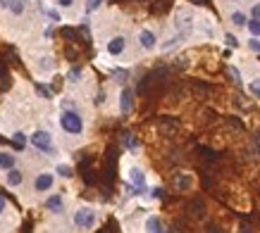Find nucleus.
Listing matches in <instances>:
<instances>
[{
	"mask_svg": "<svg viewBox=\"0 0 260 233\" xmlns=\"http://www.w3.org/2000/svg\"><path fill=\"white\" fill-rule=\"evenodd\" d=\"M60 126H62V131L70 133V136H81L84 119H81V114H79L76 109H62V112H60Z\"/></svg>",
	"mask_w": 260,
	"mask_h": 233,
	"instance_id": "1",
	"label": "nucleus"
},
{
	"mask_svg": "<svg viewBox=\"0 0 260 233\" xmlns=\"http://www.w3.org/2000/svg\"><path fill=\"white\" fill-rule=\"evenodd\" d=\"M31 145L41 150V152H46V155H53L55 152V148H53V136L48 133V131H34V136H31Z\"/></svg>",
	"mask_w": 260,
	"mask_h": 233,
	"instance_id": "2",
	"label": "nucleus"
},
{
	"mask_svg": "<svg viewBox=\"0 0 260 233\" xmlns=\"http://www.w3.org/2000/svg\"><path fill=\"white\" fill-rule=\"evenodd\" d=\"M74 224L79 229H84V231H91L95 226V212L91 207H79L74 212Z\"/></svg>",
	"mask_w": 260,
	"mask_h": 233,
	"instance_id": "3",
	"label": "nucleus"
},
{
	"mask_svg": "<svg viewBox=\"0 0 260 233\" xmlns=\"http://www.w3.org/2000/svg\"><path fill=\"white\" fill-rule=\"evenodd\" d=\"M53 183H55V176L48 174V171H43V174H38L36 181H34V191H36V193H46V191L53 188Z\"/></svg>",
	"mask_w": 260,
	"mask_h": 233,
	"instance_id": "4",
	"label": "nucleus"
},
{
	"mask_svg": "<svg viewBox=\"0 0 260 233\" xmlns=\"http://www.w3.org/2000/svg\"><path fill=\"white\" fill-rule=\"evenodd\" d=\"M139 45H141L143 50H153V48L158 45V36H155V31H150V29H141V31H139Z\"/></svg>",
	"mask_w": 260,
	"mask_h": 233,
	"instance_id": "5",
	"label": "nucleus"
},
{
	"mask_svg": "<svg viewBox=\"0 0 260 233\" xmlns=\"http://www.w3.org/2000/svg\"><path fill=\"white\" fill-rule=\"evenodd\" d=\"M129 181H131V186H134V191H136V195H141V193L146 191V174H143L141 169H131Z\"/></svg>",
	"mask_w": 260,
	"mask_h": 233,
	"instance_id": "6",
	"label": "nucleus"
},
{
	"mask_svg": "<svg viewBox=\"0 0 260 233\" xmlns=\"http://www.w3.org/2000/svg\"><path fill=\"white\" fill-rule=\"evenodd\" d=\"M124 48H127V38L124 36H115V38H110V43H108V53H110L112 57L122 55Z\"/></svg>",
	"mask_w": 260,
	"mask_h": 233,
	"instance_id": "7",
	"label": "nucleus"
},
{
	"mask_svg": "<svg viewBox=\"0 0 260 233\" xmlns=\"http://www.w3.org/2000/svg\"><path fill=\"white\" fill-rule=\"evenodd\" d=\"M131 105H134V93H131L129 88H124L119 93V112H122V114H129Z\"/></svg>",
	"mask_w": 260,
	"mask_h": 233,
	"instance_id": "8",
	"label": "nucleus"
},
{
	"mask_svg": "<svg viewBox=\"0 0 260 233\" xmlns=\"http://www.w3.org/2000/svg\"><path fill=\"white\" fill-rule=\"evenodd\" d=\"M46 210L53 212V214H60V212L65 210V200H62V195H50L48 197V200H46Z\"/></svg>",
	"mask_w": 260,
	"mask_h": 233,
	"instance_id": "9",
	"label": "nucleus"
},
{
	"mask_svg": "<svg viewBox=\"0 0 260 233\" xmlns=\"http://www.w3.org/2000/svg\"><path fill=\"white\" fill-rule=\"evenodd\" d=\"M146 231L148 233H165V226H163V221H160L158 216H148V219H146Z\"/></svg>",
	"mask_w": 260,
	"mask_h": 233,
	"instance_id": "10",
	"label": "nucleus"
},
{
	"mask_svg": "<svg viewBox=\"0 0 260 233\" xmlns=\"http://www.w3.org/2000/svg\"><path fill=\"white\" fill-rule=\"evenodd\" d=\"M15 162H17V157L12 155V152H0V169H15Z\"/></svg>",
	"mask_w": 260,
	"mask_h": 233,
	"instance_id": "11",
	"label": "nucleus"
},
{
	"mask_svg": "<svg viewBox=\"0 0 260 233\" xmlns=\"http://www.w3.org/2000/svg\"><path fill=\"white\" fill-rule=\"evenodd\" d=\"M229 21H232L236 29H241V26H246V24H248V17H246L243 12H239V10H236V12H232V15H229Z\"/></svg>",
	"mask_w": 260,
	"mask_h": 233,
	"instance_id": "12",
	"label": "nucleus"
},
{
	"mask_svg": "<svg viewBox=\"0 0 260 233\" xmlns=\"http://www.w3.org/2000/svg\"><path fill=\"white\" fill-rule=\"evenodd\" d=\"M22 181H24V174H22L19 169H10V171H7V186L15 188V186H19Z\"/></svg>",
	"mask_w": 260,
	"mask_h": 233,
	"instance_id": "13",
	"label": "nucleus"
},
{
	"mask_svg": "<svg viewBox=\"0 0 260 233\" xmlns=\"http://www.w3.org/2000/svg\"><path fill=\"white\" fill-rule=\"evenodd\" d=\"M246 29H248V34L253 38H260V19L251 17L248 19V24H246Z\"/></svg>",
	"mask_w": 260,
	"mask_h": 233,
	"instance_id": "14",
	"label": "nucleus"
},
{
	"mask_svg": "<svg viewBox=\"0 0 260 233\" xmlns=\"http://www.w3.org/2000/svg\"><path fill=\"white\" fill-rule=\"evenodd\" d=\"M12 143L17 150H24V145H26V133H22V131H15L12 133Z\"/></svg>",
	"mask_w": 260,
	"mask_h": 233,
	"instance_id": "15",
	"label": "nucleus"
},
{
	"mask_svg": "<svg viewBox=\"0 0 260 233\" xmlns=\"http://www.w3.org/2000/svg\"><path fill=\"white\" fill-rule=\"evenodd\" d=\"M36 93L43 98V100H50L53 98V93H50V88L48 86H43V84H36Z\"/></svg>",
	"mask_w": 260,
	"mask_h": 233,
	"instance_id": "16",
	"label": "nucleus"
},
{
	"mask_svg": "<svg viewBox=\"0 0 260 233\" xmlns=\"http://www.w3.org/2000/svg\"><path fill=\"white\" fill-rule=\"evenodd\" d=\"M57 174H60L62 179H70V176H72V167H70V164H57Z\"/></svg>",
	"mask_w": 260,
	"mask_h": 233,
	"instance_id": "17",
	"label": "nucleus"
},
{
	"mask_svg": "<svg viewBox=\"0 0 260 233\" xmlns=\"http://www.w3.org/2000/svg\"><path fill=\"white\" fill-rule=\"evenodd\" d=\"M248 90H251V95L260 98V76H258V79H253V81L248 84Z\"/></svg>",
	"mask_w": 260,
	"mask_h": 233,
	"instance_id": "18",
	"label": "nucleus"
},
{
	"mask_svg": "<svg viewBox=\"0 0 260 233\" xmlns=\"http://www.w3.org/2000/svg\"><path fill=\"white\" fill-rule=\"evenodd\" d=\"M10 10H12V15H22L24 12V2L22 0H12L10 2Z\"/></svg>",
	"mask_w": 260,
	"mask_h": 233,
	"instance_id": "19",
	"label": "nucleus"
},
{
	"mask_svg": "<svg viewBox=\"0 0 260 233\" xmlns=\"http://www.w3.org/2000/svg\"><path fill=\"white\" fill-rule=\"evenodd\" d=\"M67 79H70L72 84H76V81L81 79V67H72V69H70V74H67Z\"/></svg>",
	"mask_w": 260,
	"mask_h": 233,
	"instance_id": "20",
	"label": "nucleus"
},
{
	"mask_svg": "<svg viewBox=\"0 0 260 233\" xmlns=\"http://www.w3.org/2000/svg\"><path fill=\"white\" fill-rule=\"evenodd\" d=\"M103 5V0H86V12H95Z\"/></svg>",
	"mask_w": 260,
	"mask_h": 233,
	"instance_id": "21",
	"label": "nucleus"
},
{
	"mask_svg": "<svg viewBox=\"0 0 260 233\" xmlns=\"http://www.w3.org/2000/svg\"><path fill=\"white\" fill-rule=\"evenodd\" d=\"M224 41H227V45H229V48H239V38L234 36V34H227Z\"/></svg>",
	"mask_w": 260,
	"mask_h": 233,
	"instance_id": "22",
	"label": "nucleus"
},
{
	"mask_svg": "<svg viewBox=\"0 0 260 233\" xmlns=\"http://www.w3.org/2000/svg\"><path fill=\"white\" fill-rule=\"evenodd\" d=\"M122 141H124V143L129 145L131 150H136V148H139V143H136V141L131 138V133H124V136H122Z\"/></svg>",
	"mask_w": 260,
	"mask_h": 233,
	"instance_id": "23",
	"label": "nucleus"
},
{
	"mask_svg": "<svg viewBox=\"0 0 260 233\" xmlns=\"http://www.w3.org/2000/svg\"><path fill=\"white\" fill-rule=\"evenodd\" d=\"M248 48H251L253 53H260V41L258 38H251V41H248Z\"/></svg>",
	"mask_w": 260,
	"mask_h": 233,
	"instance_id": "24",
	"label": "nucleus"
},
{
	"mask_svg": "<svg viewBox=\"0 0 260 233\" xmlns=\"http://www.w3.org/2000/svg\"><path fill=\"white\" fill-rule=\"evenodd\" d=\"M229 74L234 76V81H236V84L241 81V74H239V69H236V67H229Z\"/></svg>",
	"mask_w": 260,
	"mask_h": 233,
	"instance_id": "25",
	"label": "nucleus"
},
{
	"mask_svg": "<svg viewBox=\"0 0 260 233\" xmlns=\"http://www.w3.org/2000/svg\"><path fill=\"white\" fill-rule=\"evenodd\" d=\"M150 195L155 197V200H160V197H163V188H153V191H150Z\"/></svg>",
	"mask_w": 260,
	"mask_h": 233,
	"instance_id": "26",
	"label": "nucleus"
},
{
	"mask_svg": "<svg viewBox=\"0 0 260 233\" xmlns=\"http://www.w3.org/2000/svg\"><path fill=\"white\" fill-rule=\"evenodd\" d=\"M251 15L256 19H260V5H253V10H251Z\"/></svg>",
	"mask_w": 260,
	"mask_h": 233,
	"instance_id": "27",
	"label": "nucleus"
},
{
	"mask_svg": "<svg viewBox=\"0 0 260 233\" xmlns=\"http://www.w3.org/2000/svg\"><path fill=\"white\" fill-rule=\"evenodd\" d=\"M105 103V93H98V98H95V105H103Z\"/></svg>",
	"mask_w": 260,
	"mask_h": 233,
	"instance_id": "28",
	"label": "nucleus"
},
{
	"mask_svg": "<svg viewBox=\"0 0 260 233\" xmlns=\"http://www.w3.org/2000/svg\"><path fill=\"white\" fill-rule=\"evenodd\" d=\"M72 2H74V0H57V5H60V7H70Z\"/></svg>",
	"mask_w": 260,
	"mask_h": 233,
	"instance_id": "29",
	"label": "nucleus"
},
{
	"mask_svg": "<svg viewBox=\"0 0 260 233\" xmlns=\"http://www.w3.org/2000/svg\"><path fill=\"white\" fill-rule=\"evenodd\" d=\"M5 207H7V202H5V197L0 195V214H2V212H5Z\"/></svg>",
	"mask_w": 260,
	"mask_h": 233,
	"instance_id": "30",
	"label": "nucleus"
},
{
	"mask_svg": "<svg viewBox=\"0 0 260 233\" xmlns=\"http://www.w3.org/2000/svg\"><path fill=\"white\" fill-rule=\"evenodd\" d=\"M208 233H220V229H215V226H208Z\"/></svg>",
	"mask_w": 260,
	"mask_h": 233,
	"instance_id": "31",
	"label": "nucleus"
},
{
	"mask_svg": "<svg viewBox=\"0 0 260 233\" xmlns=\"http://www.w3.org/2000/svg\"><path fill=\"white\" fill-rule=\"evenodd\" d=\"M10 2H12V0H0V5H2V7H10Z\"/></svg>",
	"mask_w": 260,
	"mask_h": 233,
	"instance_id": "32",
	"label": "nucleus"
}]
</instances>
